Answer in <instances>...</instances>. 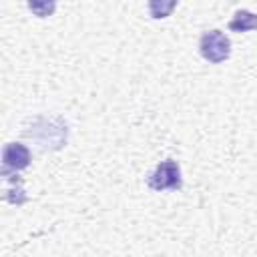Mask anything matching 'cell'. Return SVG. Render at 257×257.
<instances>
[{
    "label": "cell",
    "instance_id": "obj_1",
    "mask_svg": "<svg viewBox=\"0 0 257 257\" xmlns=\"http://www.w3.org/2000/svg\"><path fill=\"white\" fill-rule=\"evenodd\" d=\"M199 52L211 64H221L231 54V40L221 30H207L199 40Z\"/></svg>",
    "mask_w": 257,
    "mask_h": 257
},
{
    "label": "cell",
    "instance_id": "obj_2",
    "mask_svg": "<svg viewBox=\"0 0 257 257\" xmlns=\"http://www.w3.org/2000/svg\"><path fill=\"white\" fill-rule=\"evenodd\" d=\"M147 185L153 191H179L183 185V177H181V167L177 161L167 159L161 161L155 171L147 177Z\"/></svg>",
    "mask_w": 257,
    "mask_h": 257
},
{
    "label": "cell",
    "instance_id": "obj_3",
    "mask_svg": "<svg viewBox=\"0 0 257 257\" xmlns=\"http://www.w3.org/2000/svg\"><path fill=\"white\" fill-rule=\"evenodd\" d=\"M30 165V151L20 143H8L2 149V175L8 171H22Z\"/></svg>",
    "mask_w": 257,
    "mask_h": 257
},
{
    "label": "cell",
    "instance_id": "obj_4",
    "mask_svg": "<svg viewBox=\"0 0 257 257\" xmlns=\"http://www.w3.org/2000/svg\"><path fill=\"white\" fill-rule=\"evenodd\" d=\"M229 30L231 32H249V30H257V14L241 8L235 12L233 20L229 22Z\"/></svg>",
    "mask_w": 257,
    "mask_h": 257
},
{
    "label": "cell",
    "instance_id": "obj_5",
    "mask_svg": "<svg viewBox=\"0 0 257 257\" xmlns=\"http://www.w3.org/2000/svg\"><path fill=\"white\" fill-rule=\"evenodd\" d=\"M177 6V2H149V10H151V16L153 18H165L173 12V8Z\"/></svg>",
    "mask_w": 257,
    "mask_h": 257
},
{
    "label": "cell",
    "instance_id": "obj_6",
    "mask_svg": "<svg viewBox=\"0 0 257 257\" xmlns=\"http://www.w3.org/2000/svg\"><path fill=\"white\" fill-rule=\"evenodd\" d=\"M54 6H56L54 2H42V4H40V2H30V4H28V8H30L32 12H36L38 16H48V14L54 10Z\"/></svg>",
    "mask_w": 257,
    "mask_h": 257
}]
</instances>
